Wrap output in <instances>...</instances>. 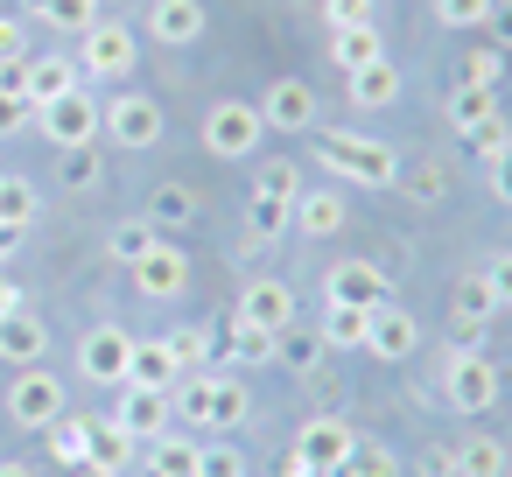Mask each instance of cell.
I'll return each mask as SVG.
<instances>
[{
  "instance_id": "f35d334b",
  "label": "cell",
  "mask_w": 512,
  "mask_h": 477,
  "mask_svg": "<svg viewBox=\"0 0 512 477\" xmlns=\"http://www.w3.org/2000/svg\"><path fill=\"white\" fill-rule=\"evenodd\" d=\"M197 477H246V449H239L232 435L204 442V449H197Z\"/></svg>"
},
{
  "instance_id": "c3c4849f",
  "label": "cell",
  "mask_w": 512,
  "mask_h": 477,
  "mask_svg": "<svg viewBox=\"0 0 512 477\" xmlns=\"http://www.w3.org/2000/svg\"><path fill=\"white\" fill-rule=\"evenodd\" d=\"M414 477H456V442H428L414 456Z\"/></svg>"
},
{
  "instance_id": "74e56055",
  "label": "cell",
  "mask_w": 512,
  "mask_h": 477,
  "mask_svg": "<svg viewBox=\"0 0 512 477\" xmlns=\"http://www.w3.org/2000/svg\"><path fill=\"white\" fill-rule=\"evenodd\" d=\"M162 344H169V358H176L183 372H197V365L211 358V330H204V323H176V330H169Z\"/></svg>"
},
{
  "instance_id": "277c9868",
  "label": "cell",
  "mask_w": 512,
  "mask_h": 477,
  "mask_svg": "<svg viewBox=\"0 0 512 477\" xmlns=\"http://www.w3.org/2000/svg\"><path fill=\"white\" fill-rule=\"evenodd\" d=\"M260 134H267V120H260V106H246V99H218V106L204 113V148H211L218 162H246V155L260 148Z\"/></svg>"
},
{
  "instance_id": "d6a6232c",
  "label": "cell",
  "mask_w": 512,
  "mask_h": 477,
  "mask_svg": "<svg viewBox=\"0 0 512 477\" xmlns=\"http://www.w3.org/2000/svg\"><path fill=\"white\" fill-rule=\"evenodd\" d=\"M484 120H498V92H484V85H456V92H449V127L470 134V127H484Z\"/></svg>"
},
{
  "instance_id": "db71d44e",
  "label": "cell",
  "mask_w": 512,
  "mask_h": 477,
  "mask_svg": "<svg viewBox=\"0 0 512 477\" xmlns=\"http://www.w3.org/2000/svg\"><path fill=\"white\" fill-rule=\"evenodd\" d=\"M484 29H491V50H512V8H491Z\"/></svg>"
},
{
  "instance_id": "5b68a950",
  "label": "cell",
  "mask_w": 512,
  "mask_h": 477,
  "mask_svg": "<svg viewBox=\"0 0 512 477\" xmlns=\"http://www.w3.org/2000/svg\"><path fill=\"white\" fill-rule=\"evenodd\" d=\"M0 407H8L15 428H50L57 414H71V407H64V379L43 372V365L15 372V379H8V400H0Z\"/></svg>"
},
{
  "instance_id": "d6986e66",
  "label": "cell",
  "mask_w": 512,
  "mask_h": 477,
  "mask_svg": "<svg viewBox=\"0 0 512 477\" xmlns=\"http://www.w3.org/2000/svg\"><path fill=\"white\" fill-rule=\"evenodd\" d=\"M400 92H407V78L393 71V57H379L365 71H344V99L358 113H386V106H400Z\"/></svg>"
},
{
  "instance_id": "d4e9b609",
  "label": "cell",
  "mask_w": 512,
  "mask_h": 477,
  "mask_svg": "<svg viewBox=\"0 0 512 477\" xmlns=\"http://www.w3.org/2000/svg\"><path fill=\"white\" fill-rule=\"evenodd\" d=\"M43 442H50V456H57L64 470H85V463H92V414H57V421L43 428Z\"/></svg>"
},
{
  "instance_id": "9f6ffc18",
  "label": "cell",
  "mask_w": 512,
  "mask_h": 477,
  "mask_svg": "<svg viewBox=\"0 0 512 477\" xmlns=\"http://www.w3.org/2000/svg\"><path fill=\"white\" fill-rule=\"evenodd\" d=\"M22 246V232H8V225H0V267H8V253Z\"/></svg>"
},
{
  "instance_id": "2e32d148",
  "label": "cell",
  "mask_w": 512,
  "mask_h": 477,
  "mask_svg": "<svg viewBox=\"0 0 512 477\" xmlns=\"http://www.w3.org/2000/svg\"><path fill=\"white\" fill-rule=\"evenodd\" d=\"M43 351H50V323L22 302L15 316H0V365H15V372H29V365H43Z\"/></svg>"
},
{
  "instance_id": "4dcf8cb0",
  "label": "cell",
  "mask_w": 512,
  "mask_h": 477,
  "mask_svg": "<svg viewBox=\"0 0 512 477\" xmlns=\"http://www.w3.org/2000/svg\"><path fill=\"white\" fill-rule=\"evenodd\" d=\"M225 344H232V351H218V358H232V365H274V351H281L274 330H253V323H239V316H232Z\"/></svg>"
},
{
  "instance_id": "91938a15",
  "label": "cell",
  "mask_w": 512,
  "mask_h": 477,
  "mask_svg": "<svg viewBox=\"0 0 512 477\" xmlns=\"http://www.w3.org/2000/svg\"><path fill=\"white\" fill-rule=\"evenodd\" d=\"M505 477H512V463H505Z\"/></svg>"
},
{
  "instance_id": "e0dca14e",
  "label": "cell",
  "mask_w": 512,
  "mask_h": 477,
  "mask_svg": "<svg viewBox=\"0 0 512 477\" xmlns=\"http://www.w3.org/2000/svg\"><path fill=\"white\" fill-rule=\"evenodd\" d=\"M204 0H148V36L155 43H169V50H190L197 36H204Z\"/></svg>"
},
{
  "instance_id": "7a4b0ae2",
  "label": "cell",
  "mask_w": 512,
  "mask_h": 477,
  "mask_svg": "<svg viewBox=\"0 0 512 477\" xmlns=\"http://www.w3.org/2000/svg\"><path fill=\"white\" fill-rule=\"evenodd\" d=\"M134 64H141V43H134L127 22H106V15H99V22L78 36V78H106V85H113V78H127Z\"/></svg>"
},
{
  "instance_id": "816d5d0a",
  "label": "cell",
  "mask_w": 512,
  "mask_h": 477,
  "mask_svg": "<svg viewBox=\"0 0 512 477\" xmlns=\"http://www.w3.org/2000/svg\"><path fill=\"white\" fill-rule=\"evenodd\" d=\"M477 274L491 281V295H498V309H512V253H491V260H484Z\"/></svg>"
},
{
  "instance_id": "7bdbcfd3",
  "label": "cell",
  "mask_w": 512,
  "mask_h": 477,
  "mask_svg": "<svg viewBox=\"0 0 512 477\" xmlns=\"http://www.w3.org/2000/svg\"><path fill=\"white\" fill-rule=\"evenodd\" d=\"M442 176H449V169H442V162H414V169H407V162H400V183H393V190H414V197H421V204H435V197H442V190H449V183H442Z\"/></svg>"
},
{
  "instance_id": "ba28073f",
  "label": "cell",
  "mask_w": 512,
  "mask_h": 477,
  "mask_svg": "<svg viewBox=\"0 0 512 477\" xmlns=\"http://www.w3.org/2000/svg\"><path fill=\"white\" fill-rule=\"evenodd\" d=\"M351 442H358V428H351L344 414H309V421L295 428V442H288V449H295L316 477H337V470H344V456H351Z\"/></svg>"
},
{
  "instance_id": "b9f144b4",
  "label": "cell",
  "mask_w": 512,
  "mask_h": 477,
  "mask_svg": "<svg viewBox=\"0 0 512 477\" xmlns=\"http://www.w3.org/2000/svg\"><path fill=\"white\" fill-rule=\"evenodd\" d=\"M498 0H435V22L442 29H484Z\"/></svg>"
},
{
  "instance_id": "836d02e7",
  "label": "cell",
  "mask_w": 512,
  "mask_h": 477,
  "mask_svg": "<svg viewBox=\"0 0 512 477\" xmlns=\"http://www.w3.org/2000/svg\"><path fill=\"white\" fill-rule=\"evenodd\" d=\"M288 239V204L281 197H246V246H274Z\"/></svg>"
},
{
  "instance_id": "4fadbf2b",
  "label": "cell",
  "mask_w": 512,
  "mask_h": 477,
  "mask_svg": "<svg viewBox=\"0 0 512 477\" xmlns=\"http://www.w3.org/2000/svg\"><path fill=\"white\" fill-rule=\"evenodd\" d=\"M260 120H267V134H302V127H316V92L302 78H274L260 92Z\"/></svg>"
},
{
  "instance_id": "7402d4cb",
  "label": "cell",
  "mask_w": 512,
  "mask_h": 477,
  "mask_svg": "<svg viewBox=\"0 0 512 477\" xmlns=\"http://www.w3.org/2000/svg\"><path fill=\"white\" fill-rule=\"evenodd\" d=\"M414 344H421V330H414V316L407 309H372V330H365V351L372 358H386V365H400V358H414Z\"/></svg>"
},
{
  "instance_id": "9a60e30c",
  "label": "cell",
  "mask_w": 512,
  "mask_h": 477,
  "mask_svg": "<svg viewBox=\"0 0 512 477\" xmlns=\"http://www.w3.org/2000/svg\"><path fill=\"white\" fill-rule=\"evenodd\" d=\"M113 421L148 449L155 435H169L176 428V407H169V393H148V386H120V407H113Z\"/></svg>"
},
{
  "instance_id": "6f0895ef",
  "label": "cell",
  "mask_w": 512,
  "mask_h": 477,
  "mask_svg": "<svg viewBox=\"0 0 512 477\" xmlns=\"http://www.w3.org/2000/svg\"><path fill=\"white\" fill-rule=\"evenodd\" d=\"M71 477H120V470H106V463H85V470H71Z\"/></svg>"
},
{
  "instance_id": "8d00e7d4",
  "label": "cell",
  "mask_w": 512,
  "mask_h": 477,
  "mask_svg": "<svg viewBox=\"0 0 512 477\" xmlns=\"http://www.w3.org/2000/svg\"><path fill=\"white\" fill-rule=\"evenodd\" d=\"M155 239H162V232H155L148 218H127V225H113V239H106V253H113L120 267H134V260H141V253L155 246Z\"/></svg>"
},
{
  "instance_id": "ac0fdd59",
  "label": "cell",
  "mask_w": 512,
  "mask_h": 477,
  "mask_svg": "<svg viewBox=\"0 0 512 477\" xmlns=\"http://www.w3.org/2000/svg\"><path fill=\"white\" fill-rule=\"evenodd\" d=\"M15 92L29 106H50V99L78 92V64L71 57H29V64H15Z\"/></svg>"
},
{
  "instance_id": "44dd1931",
  "label": "cell",
  "mask_w": 512,
  "mask_h": 477,
  "mask_svg": "<svg viewBox=\"0 0 512 477\" xmlns=\"http://www.w3.org/2000/svg\"><path fill=\"white\" fill-rule=\"evenodd\" d=\"M246 414H253V393H246V379H239V372H211L204 435H232V428H246Z\"/></svg>"
},
{
  "instance_id": "ee69618b",
  "label": "cell",
  "mask_w": 512,
  "mask_h": 477,
  "mask_svg": "<svg viewBox=\"0 0 512 477\" xmlns=\"http://www.w3.org/2000/svg\"><path fill=\"white\" fill-rule=\"evenodd\" d=\"M498 78H505V50H470V57H463V85L498 92Z\"/></svg>"
},
{
  "instance_id": "7dc6e473",
  "label": "cell",
  "mask_w": 512,
  "mask_h": 477,
  "mask_svg": "<svg viewBox=\"0 0 512 477\" xmlns=\"http://www.w3.org/2000/svg\"><path fill=\"white\" fill-rule=\"evenodd\" d=\"M8 64H29V29L15 15H0V71H8Z\"/></svg>"
},
{
  "instance_id": "7c38bea8",
  "label": "cell",
  "mask_w": 512,
  "mask_h": 477,
  "mask_svg": "<svg viewBox=\"0 0 512 477\" xmlns=\"http://www.w3.org/2000/svg\"><path fill=\"white\" fill-rule=\"evenodd\" d=\"M344 218H351V204H344V190H330V183L295 190V204H288V232H302V239H337Z\"/></svg>"
},
{
  "instance_id": "d590c367",
  "label": "cell",
  "mask_w": 512,
  "mask_h": 477,
  "mask_svg": "<svg viewBox=\"0 0 512 477\" xmlns=\"http://www.w3.org/2000/svg\"><path fill=\"white\" fill-rule=\"evenodd\" d=\"M29 8H36L50 29H64V36H85V29L99 22V0H29Z\"/></svg>"
},
{
  "instance_id": "8fae6325",
  "label": "cell",
  "mask_w": 512,
  "mask_h": 477,
  "mask_svg": "<svg viewBox=\"0 0 512 477\" xmlns=\"http://www.w3.org/2000/svg\"><path fill=\"white\" fill-rule=\"evenodd\" d=\"M239 323H253V330H295V316H302V302H295V288L288 281H274V274H260V281H246V295H239V309H232Z\"/></svg>"
},
{
  "instance_id": "f5cc1de1",
  "label": "cell",
  "mask_w": 512,
  "mask_h": 477,
  "mask_svg": "<svg viewBox=\"0 0 512 477\" xmlns=\"http://www.w3.org/2000/svg\"><path fill=\"white\" fill-rule=\"evenodd\" d=\"M484 176H491V197H498V204H512V148H505L498 162H484Z\"/></svg>"
},
{
  "instance_id": "83f0119b",
  "label": "cell",
  "mask_w": 512,
  "mask_h": 477,
  "mask_svg": "<svg viewBox=\"0 0 512 477\" xmlns=\"http://www.w3.org/2000/svg\"><path fill=\"white\" fill-rule=\"evenodd\" d=\"M36 211H43L36 183H29L22 169H0V225H8V232H29V225H36Z\"/></svg>"
},
{
  "instance_id": "52a82bcc",
  "label": "cell",
  "mask_w": 512,
  "mask_h": 477,
  "mask_svg": "<svg viewBox=\"0 0 512 477\" xmlns=\"http://www.w3.org/2000/svg\"><path fill=\"white\" fill-rule=\"evenodd\" d=\"M36 134H43V141H57V148H92V141H99V99L78 85V92H64V99L36 106Z\"/></svg>"
},
{
  "instance_id": "f1b7e54d",
  "label": "cell",
  "mask_w": 512,
  "mask_h": 477,
  "mask_svg": "<svg viewBox=\"0 0 512 477\" xmlns=\"http://www.w3.org/2000/svg\"><path fill=\"white\" fill-rule=\"evenodd\" d=\"M505 463H512V449L498 435H463L456 442V477H505Z\"/></svg>"
},
{
  "instance_id": "681fc988",
  "label": "cell",
  "mask_w": 512,
  "mask_h": 477,
  "mask_svg": "<svg viewBox=\"0 0 512 477\" xmlns=\"http://www.w3.org/2000/svg\"><path fill=\"white\" fill-rule=\"evenodd\" d=\"M22 127H36V106H29L22 92H0V141L22 134Z\"/></svg>"
},
{
  "instance_id": "3957f363",
  "label": "cell",
  "mask_w": 512,
  "mask_h": 477,
  "mask_svg": "<svg viewBox=\"0 0 512 477\" xmlns=\"http://www.w3.org/2000/svg\"><path fill=\"white\" fill-rule=\"evenodd\" d=\"M99 134H113L127 155H148V148H162V106L148 92H120L99 106Z\"/></svg>"
},
{
  "instance_id": "6da1fadb",
  "label": "cell",
  "mask_w": 512,
  "mask_h": 477,
  "mask_svg": "<svg viewBox=\"0 0 512 477\" xmlns=\"http://www.w3.org/2000/svg\"><path fill=\"white\" fill-rule=\"evenodd\" d=\"M316 162H323L337 183H358V190H393V183H400V155H393L386 141H372V134H337V127H323V134H316Z\"/></svg>"
},
{
  "instance_id": "8992f818",
  "label": "cell",
  "mask_w": 512,
  "mask_h": 477,
  "mask_svg": "<svg viewBox=\"0 0 512 477\" xmlns=\"http://www.w3.org/2000/svg\"><path fill=\"white\" fill-rule=\"evenodd\" d=\"M442 400H449L456 414L498 407V365L477 358V351H449V358H442Z\"/></svg>"
},
{
  "instance_id": "f6af8a7d",
  "label": "cell",
  "mask_w": 512,
  "mask_h": 477,
  "mask_svg": "<svg viewBox=\"0 0 512 477\" xmlns=\"http://www.w3.org/2000/svg\"><path fill=\"white\" fill-rule=\"evenodd\" d=\"M463 141L477 148V162H498V155L512 148V127H505V113H498V120H484V127H470Z\"/></svg>"
},
{
  "instance_id": "680465c9",
  "label": "cell",
  "mask_w": 512,
  "mask_h": 477,
  "mask_svg": "<svg viewBox=\"0 0 512 477\" xmlns=\"http://www.w3.org/2000/svg\"><path fill=\"white\" fill-rule=\"evenodd\" d=\"M0 477H36V470L29 463H0Z\"/></svg>"
},
{
  "instance_id": "f907efd6",
  "label": "cell",
  "mask_w": 512,
  "mask_h": 477,
  "mask_svg": "<svg viewBox=\"0 0 512 477\" xmlns=\"http://www.w3.org/2000/svg\"><path fill=\"white\" fill-rule=\"evenodd\" d=\"M323 22L330 29H358V22H372V0H323Z\"/></svg>"
},
{
  "instance_id": "f546056e",
  "label": "cell",
  "mask_w": 512,
  "mask_h": 477,
  "mask_svg": "<svg viewBox=\"0 0 512 477\" xmlns=\"http://www.w3.org/2000/svg\"><path fill=\"white\" fill-rule=\"evenodd\" d=\"M204 211V197L190 190V183H155V197H148V225L162 232V225H190Z\"/></svg>"
},
{
  "instance_id": "9c48e42d",
  "label": "cell",
  "mask_w": 512,
  "mask_h": 477,
  "mask_svg": "<svg viewBox=\"0 0 512 477\" xmlns=\"http://www.w3.org/2000/svg\"><path fill=\"white\" fill-rule=\"evenodd\" d=\"M127 358H134V330H120V323H92L78 337V372L92 386H127Z\"/></svg>"
},
{
  "instance_id": "1f68e13d",
  "label": "cell",
  "mask_w": 512,
  "mask_h": 477,
  "mask_svg": "<svg viewBox=\"0 0 512 477\" xmlns=\"http://www.w3.org/2000/svg\"><path fill=\"white\" fill-rule=\"evenodd\" d=\"M134 449H141V442H134V435H127L113 414H92V463H106V470H127V463H134Z\"/></svg>"
},
{
  "instance_id": "5bb4252c",
  "label": "cell",
  "mask_w": 512,
  "mask_h": 477,
  "mask_svg": "<svg viewBox=\"0 0 512 477\" xmlns=\"http://www.w3.org/2000/svg\"><path fill=\"white\" fill-rule=\"evenodd\" d=\"M386 274L372 267V260H337L330 274H323V302H351V309H386Z\"/></svg>"
},
{
  "instance_id": "ffe728a7",
  "label": "cell",
  "mask_w": 512,
  "mask_h": 477,
  "mask_svg": "<svg viewBox=\"0 0 512 477\" xmlns=\"http://www.w3.org/2000/svg\"><path fill=\"white\" fill-rule=\"evenodd\" d=\"M491 316H498L491 281H484V274H463V281H456V302H449V330H456V344H477Z\"/></svg>"
},
{
  "instance_id": "cb8c5ba5",
  "label": "cell",
  "mask_w": 512,
  "mask_h": 477,
  "mask_svg": "<svg viewBox=\"0 0 512 477\" xmlns=\"http://www.w3.org/2000/svg\"><path fill=\"white\" fill-rule=\"evenodd\" d=\"M379 57H386V36H379V22L330 29V64H337V71H365V64H379Z\"/></svg>"
},
{
  "instance_id": "11a10c76",
  "label": "cell",
  "mask_w": 512,
  "mask_h": 477,
  "mask_svg": "<svg viewBox=\"0 0 512 477\" xmlns=\"http://www.w3.org/2000/svg\"><path fill=\"white\" fill-rule=\"evenodd\" d=\"M281 477H316V470H309V463H302V456L288 449V456H281Z\"/></svg>"
},
{
  "instance_id": "bcb514c9",
  "label": "cell",
  "mask_w": 512,
  "mask_h": 477,
  "mask_svg": "<svg viewBox=\"0 0 512 477\" xmlns=\"http://www.w3.org/2000/svg\"><path fill=\"white\" fill-rule=\"evenodd\" d=\"M274 358H281V365H295V372H309V365L323 358V337H316V330H302V337H295V330H281V351H274Z\"/></svg>"
},
{
  "instance_id": "e575fe53",
  "label": "cell",
  "mask_w": 512,
  "mask_h": 477,
  "mask_svg": "<svg viewBox=\"0 0 512 477\" xmlns=\"http://www.w3.org/2000/svg\"><path fill=\"white\" fill-rule=\"evenodd\" d=\"M337 477H400V456H393V449H386L379 435H358Z\"/></svg>"
},
{
  "instance_id": "603a6c76",
  "label": "cell",
  "mask_w": 512,
  "mask_h": 477,
  "mask_svg": "<svg viewBox=\"0 0 512 477\" xmlns=\"http://www.w3.org/2000/svg\"><path fill=\"white\" fill-rule=\"evenodd\" d=\"M183 379V365L169 358L162 337H134V358H127V386H148V393H169Z\"/></svg>"
},
{
  "instance_id": "484cf974",
  "label": "cell",
  "mask_w": 512,
  "mask_h": 477,
  "mask_svg": "<svg viewBox=\"0 0 512 477\" xmlns=\"http://www.w3.org/2000/svg\"><path fill=\"white\" fill-rule=\"evenodd\" d=\"M197 435L190 428H169V435H155L148 442V477H197Z\"/></svg>"
},
{
  "instance_id": "ab89813d",
  "label": "cell",
  "mask_w": 512,
  "mask_h": 477,
  "mask_svg": "<svg viewBox=\"0 0 512 477\" xmlns=\"http://www.w3.org/2000/svg\"><path fill=\"white\" fill-rule=\"evenodd\" d=\"M64 183H71V190H99V183H106L99 141H92V148H64Z\"/></svg>"
},
{
  "instance_id": "60d3db41",
  "label": "cell",
  "mask_w": 512,
  "mask_h": 477,
  "mask_svg": "<svg viewBox=\"0 0 512 477\" xmlns=\"http://www.w3.org/2000/svg\"><path fill=\"white\" fill-rule=\"evenodd\" d=\"M295 190H302V169H295V162H260L253 197H281V204H295Z\"/></svg>"
},
{
  "instance_id": "30bf717a",
  "label": "cell",
  "mask_w": 512,
  "mask_h": 477,
  "mask_svg": "<svg viewBox=\"0 0 512 477\" xmlns=\"http://www.w3.org/2000/svg\"><path fill=\"white\" fill-rule=\"evenodd\" d=\"M127 274H134V295H148V302H176V295L190 288V253H183L176 239H155Z\"/></svg>"
},
{
  "instance_id": "4316f807",
  "label": "cell",
  "mask_w": 512,
  "mask_h": 477,
  "mask_svg": "<svg viewBox=\"0 0 512 477\" xmlns=\"http://www.w3.org/2000/svg\"><path fill=\"white\" fill-rule=\"evenodd\" d=\"M365 330H372V309H351V302H323V323L316 337L330 351H365Z\"/></svg>"
}]
</instances>
